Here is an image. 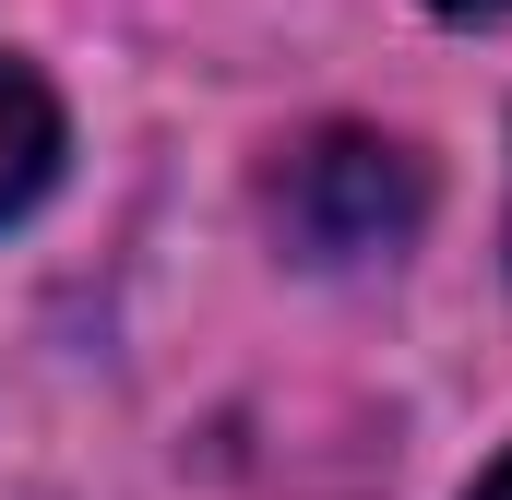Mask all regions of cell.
Masks as SVG:
<instances>
[{
	"label": "cell",
	"instance_id": "3",
	"mask_svg": "<svg viewBox=\"0 0 512 500\" xmlns=\"http://www.w3.org/2000/svg\"><path fill=\"white\" fill-rule=\"evenodd\" d=\"M429 12H465V24H477V12H512V0H429Z\"/></svg>",
	"mask_w": 512,
	"mask_h": 500
},
{
	"label": "cell",
	"instance_id": "1",
	"mask_svg": "<svg viewBox=\"0 0 512 500\" xmlns=\"http://www.w3.org/2000/svg\"><path fill=\"white\" fill-rule=\"evenodd\" d=\"M417 215H429V179H417V155L382 143V131H322V143L286 155V179H274V227L310 250V262L393 250Z\"/></svg>",
	"mask_w": 512,
	"mask_h": 500
},
{
	"label": "cell",
	"instance_id": "4",
	"mask_svg": "<svg viewBox=\"0 0 512 500\" xmlns=\"http://www.w3.org/2000/svg\"><path fill=\"white\" fill-rule=\"evenodd\" d=\"M477 500H512V453H501V465H489V489H477Z\"/></svg>",
	"mask_w": 512,
	"mask_h": 500
},
{
	"label": "cell",
	"instance_id": "2",
	"mask_svg": "<svg viewBox=\"0 0 512 500\" xmlns=\"http://www.w3.org/2000/svg\"><path fill=\"white\" fill-rule=\"evenodd\" d=\"M48 179H60V96H48L24 60H0V227H12Z\"/></svg>",
	"mask_w": 512,
	"mask_h": 500
}]
</instances>
